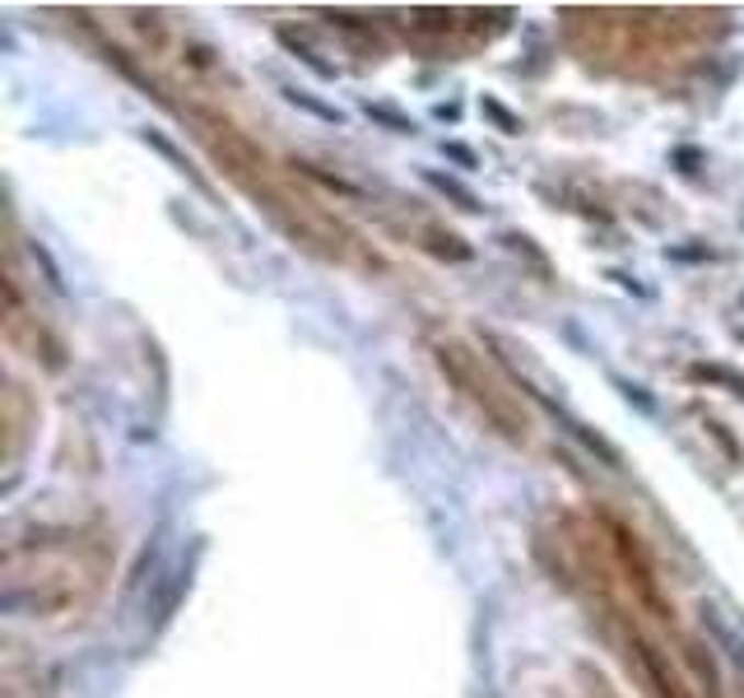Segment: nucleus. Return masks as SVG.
I'll list each match as a JSON object with an SVG mask.
<instances>
[{"instance_id": "obj_1", "label": "nucleus", "mask_w": 744, "mask_h": 698, "mask_svg": "<svg viewBox=\"0 0 744 698\" xmlns=\"http://www.w3.org/2000/svg\"><path fill=\"white\" fill-rule=\"evenodd\" d=\"M433 359H438V368H442V378L452 382L456 392H465V401L475 405V410H480L488 424H494V429H498L507 442H526V429H531V424H526V415L480 373V359L470 354L461 340H433Z\"/></svg>"}, {"instance_id": "obj_2", "label": "nucleus", "mask_w": 744, "mask_h": 698, "mask_svg": "<svg viewBox=\"0 0 744 698\" xmlns=\"http://www.w3.org/2000/svg\"><path fill=\"white\" fill-rule=\"evenodd\" d=\"M605 527H610V536H615V550H619V564L629 568V582L638 587V596L647 600V606L661 615V619H670V610H665V600H661V592H656V577H652V564H647V554L638 550V540L629 536V527L623 521H615V517H605Z\"/></svg>"}, {"instance_id": "obj_3", "label": "nucleus", "mask_w": 744, "mask_h": 698, "mask_svg": "<svg viewBox=\"0 0 744 698\" xmlns=\"http://www.w3.org/2000/svg\"><path fill=\"white\" fill-rule=\"evenodd\" d=\"M544 405H550V410H554V415H559L563 424H567V434H573V438L582 442V448H586V452H591V457H600L605 465H615V471H619V465H623V457H619V448H615V442H605V438H600V434L591 429V424H582V419H573V415H567V410H563V405H559V401H544Z\"/></svg>"}, {"instance_id": "obj_4", "label": "nucleus", "mask_w": 744, "mask_h": 698, "mask_svg": "<svg viewBox=\"0 0 744 698\" xmlns=\"http://www.w3.org/2000/svg\"><path fill=\"white\" fill-rule=\"evenodd\" d=\"M424 247L433 251V257H442V261H470L475 257L470 243H461L456 233H447V228H424Z\"/></svg>"}, {"instance_id": "obj_5", "label": "nucleus", "mask_w": 744, "mask_h": 698, "mask_svg": "<svg viewBox=\"0 0 744 698\" xmlns=\"http://www.w3.org/2000/svg\"><path fill=\"white\" fill-rule=\"evenodd\" d=\"M689 378H694V382L726 386L731 396H744V378L735 373V368H726V363H694V368H689Z\"/></svg>"}, {"instance_id": "obj_6", "label": "nucleus", "mask_w": 744, "mask_h": 698, "mask_svg": "<svg viewBox=\"0 0 744 698\" xmlns=\"http://www.w3.org/2000/svg\"><path fill=\"white\" fill-rule=\"evenodd\" d=\"M424 178H428V187H438L447 201H456L461 210H480V196H475V191H470L461 178H447V172H424Z\"/></svg>"}, {"instance_id": "obj_7", "label": "nucleus", "mask_w": 744, "mask_h": 698, "mask_svg": "<svg viewBox=\"0 0 744 698\" xmlns=\"http://www.w3.org/2000/svg\"><path fill=\"white\" fill-rule=\"evenodd\" d=\"M284 99L293 103V108H303V112H312V116H322V122H345V112L340 108H330V103H322L317 93H307V89H284Z\"/></svg>"}, {"instance_id": "obj_8", "label": "nucleus", "mask_w": 744, "mask_h": 698, "mask_svg": "<svg viewBox=\"0 0 744 698\" xmlns=\"http://www.w3.org/2000/svg\"><path fill=\"white\" fill-rule=\"evenodd\" d=\"M363 112H368V122H377V126H386V131L415 135V122H409V116H401L396 108H386V103H363Z\"/></svg>"}, {"instance_id": "obj_9", "label": "nucleus", "mask_w": 744, "mask_h": 698, "mask_svg": "<svg viewBox=\"0 0 744 698\" xmlns=\"http://www.w3.org/2000/svg\"><path fill=\"white\" fill-rule=\"evenodd\" d=\"M480 112H484L488 122H494L503 135H521V116H517V112H507V108L494 99V93H484V99H480Z\"/></svg>"}, {"instance_id": "obj_10", "label": "nucleus", "mask_w": 744, "mask_h": 698, "mask_svg": "<svg viewBox=\"0 0 744 698\" xmlns=\"http://www.w3.org/2000/svg\"><path fill=\"white\" fill-rule=\"evenodd\" d=\"M503 243H507V247H512V251H521V257H526V261H531V266L540 270V275H550V261H544V251H540V247H536L531 238H526V233H507V238H503Z\"/></svg>"}, {"instance_id": "obj_11", "label": "nucleus", "mask_w": 744, "mask_h": 698, "mask_svg": "<svg viewBox=\"0 0 744 698\" xmlns=\"http://www.w3.org/2000/svg\"><path fill=\"white\" fill-rule=\"evenodd\" d=\"M29 251H33V261L43 266V275H47V284L56 289V294H66V280H61V266L52 261V251L43 247V243H29Z\"/></svg>"}, {"instance_id": "obj_12", "label": "nucleus", "mask_w": 744, "mask_h": 698, "mask_svg": "<svg viewBox=\"0 0 744 698\" xmlns=\"http://www.w3.org/2000/svg\"><path fill=\"white\" fill-rule=\"evenodd\" d=\"M415 24H419V29H438V33H442V29H452V24H456V14H452V10H415Z\"/></svg>"}, {"instance_id": "obj_13", "label": "nucleus", "mask_w": 744, "mask_h": 698, "mask_svg": "<svg viewBox=\"0 0 744 698\" xmlns=\"http://www.w3.org/2000/svg\"><path fill=\"white\" fill-rule=\"evenodd\" d=\"M442 154L452 164H461V168H480V159H475V149L470 145H461V140H442Z\"/></svg>"}, {"instance_id": "obj_14", "label": "nucleus", "mask_w": 744, "mask_h": 698, "mask_svg": "<svg viewBox=\"0 0 744 698\" xmlns=\"http://www.w3.org/2000/svg\"><path fill=\"white\" fill-rule=\"evenodd\" d=\"M615 382H619V378H615ZM619 392L629 396V405H638L642 415H656V401H652L647 392H642V386H633V382H619Z\"/></svg>"}, {"instance_id": "obj_15", "label": "nucleus", "mask_w": 744, "mask_h": 698, "mask_svg": "<svg viewBox=\"0 0 744 698\" xmlns=\"http://www.w3.org/2000/svg\"><path fill=\"white\" fill-rule=\"evenodd\" d=\"M708 434H712V438L721 442V452H726L731 461H740V448H735V438L726 434V424H717V419H708Z\"/></svg>"}, {"instance_id": "obj_16", "label": "nucleus", "mask_w": 744, "mask_h": 698, "mask_svg": "<svg viewBox=\"0 0 744 698\" xmlns=\"http://www.w3.org/2000/svg\"><path fill=\"white\" fill-rule=\"evenodd\" d=\"M665 257L670 261H708V247H670Z\"/></svg>"}, {"instance_id": "obj_17", "label": "nucleus", "mask_w": 744, "mask_h": 698, "mask_svg": "<svg viewBox=\"0 0 744 698\" xmlns=\"http://www.w3.org/2000/svg\"><path fill=\"white\" fill-rule=\"evenodd\" d=\"M679 164H684V172H694V164H698V154H694V149H679Z\"/></svg>"}, {"instance_id": "obj_18", "label": "nucleus", "mask_w": 744, "mask_h": 698, "mask_svg": "<svg viewBox=\"0 0 744 698\" xmlns=\"http://www.w3.org/2000/svg\"><path fill=\"white\" fill-rule=\"evenodd\" d=\"M740 340H744V331H740Z\"/></svg>"}]
</instances>
